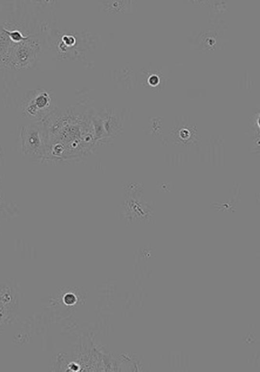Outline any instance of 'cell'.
<instances>
[{
	"instance_id": "obj_1",
	"label": "cell",
	"mask_w": 260,
	"mask_h": 372,
	"mask_svg": "<svg viewBox=\"0 0 260 372\" xmlns=\"http://www.w3.org/2000/svg\"><path fill=\"white\" fill-rule=\"evenodd\" d=\"M46 139V132L42 121L22 126L18 138L21 155L31 162L43 164Z\"/></svg>"
},
{
	"instance_id": "obj_2",
	"label": "cell",
	"mask_w": 260,
	"mask_h": 372,
	"mask_svg": "<svg viewBox=\"0 0 260 372\" xmlns=\"http://www.w3.org/2000/svg\"><path fill=\"white\" fill-rule=\"evenodd\" d=\"M54 109V95L43 88L34 89L25 92L19 106L21 117L34 122L42 121Z\"/></svg>"
},
{
	"instance_id": "obj_3",
	"label": "cell",
	"mask_w": 260,
	"mask_h": 372,
	"mask_svg": "<svg viewBox=\"0 0 260 372\" xmlns=\"http://www.w3.org/2000/svg\"><path fill=\"white\" fill-rule=\"evenodd\" d=\"M133 1H104L99 3L100 12L107 15H114L132 13L134 10Z\"/></svg>"
}]
</instances>
